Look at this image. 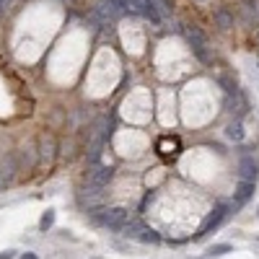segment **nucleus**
Returning a JSON list of instances; mask_svg holds the SVG:
<instances>
[{
	"mask_svg": "<svg viewBox=\"0 0 259 259\" xmlns=\"http://www.w3.org/2000/svg\"><path fill=\"white\" fill-rule=\"evenodd\" d=\"M112 179H114V169H112V166H94V169L86 174V184H88V187H101V189H104Z\"/></svg>",
	"mask_w": 259,
	"mask_h": 259,
	"instance_id": "nucleus-6",
	"label": "nucleus"
},
{
	"mask_svg": "<svg viewBox=\"0 0 259 259\" xmlns=\"http://www.w3.org/2000/svg\"><path fill=\"white\" fill-rule=\"evenodd\" d=\"M13 254H16L13 249H8V252H0V259H13Z\"/></svg>",
	"mask_w": 259,
	"mask_h": 259,
	"instance_id": "nucleus-18",
	"label": "nucleus"
},
{
	"mask_svg": "<svg viewBox=\"0 0 259 259\" xmlns=\"http://www.w3.org/2000/svg\"><path fill=\"white\" fill-rule=\"evenodd\" d=\"M153 5L158 8V13L166 18V16H171V3L169 0H153Z\"/></svg>",
	"mask_w": 259,
	"mask_h": 259,
	"instance_id": "nucleus-17",
	"label": "nucleus"
},
{
	"mask_svg": "<svg viewBox=\"0 0 259 259\" xmlns=\"http://www.w3.org/2000/svg\"><path fill=\"white\" fill-rule=\"evenodd\" d=\"M218 83H220V86H223V91H226V94H236V80H231V78H226V76H220L218 78Z\"/></svg>",
	"mask_w": 259,
	"mask_h": 259,
	"instance_id": "nucleus-16",
	"label": "nucleus"
},
{
	"mask_svg": "<svg viewBox=\"0 0 259 259\" xmlns=\"http://www.w3.org/2000/svg\"><path fill=\"white\" fill-rule=\"evenodd\" d=\"M179 31H181L184 39H187V44L192 47V52L197 54V60H200V62H205V65H210V62H212V52L207 50V39H205V34H202L197 26H179Z\"/></svg>",
	"mask_w": 259,
	"mask_h": 259,
	"instance_id": "nucleus-1",
	"label": "nucleus"
},
{
	"mask_svg": "<svg viewBox=\"0 0 259 259\" xmlns=\"http://www.w3.org/2000/svg\"><path fill=\"white\" fill-rule=\"evenodd\" d=\"M254 194V181H241L238 184V189H236V194H233V202H231V205H233V210H238L244 205V202L249 200Z\"/></svg>",
	"mask_w": 259,
	"mask_h": 259,
	"instance_id": "nucleus-9",
	"label": "nucleus"
},
{
	"mask_svg": "<svg viewBox=\"0 0 259 259\" xmlns=\"http://www.w3.org/2000/svg\"><path fill=\"white\" fill-rule=\"evenodd\" d=\"M91 215H94V220H99V223H104L106 228L112 231H125V226L130 223V210L127 207H109V210H99L94 207L91 210Z\"/></svg>",
	"mask_w": 259,
	"mask_h": 259,
	"instance_id": "nucleus-2",
	"label": "nucleus"
},
{
	"mask_svg": "<svg viewBox=\"0 0 259 259\" xmlns=\"http://www.w3.org/2000/svg\"><path fill=\"white\" fill-rule=\"evenodd\" d=\"M125 236L127 238H135V241H140V244H158L161 241V236L155 233L153 228H145L140 223H127L125 226Z\"/></svg>",
	"mask_w": 259,
	"mask_h": 259,
	"instance_id": "nucleus-5",
	"label": "nucleus"
},
{
	"mask_svg": "<svg viewBox=\"0 0 259 259\" xmlns=\"http://www.w3.org/2000/svg\"><path fill=\"white\" fill-rule=\"evenodd\" d=\"M231 252H233V246H231V244H212L207 249L210 257H223V254H231Z\"/></svg>",
	"mask_w": 259,
	"mask_h": 259,
	"instance_id": "nucleus-14",
	"label": "nucleus"
},
{
	"mask_svg": "<svg viewBox=\"0 0 259 259\" xmlns=\"http://www.w3.org/2000/svg\"><path fill=\"white\" fill-rule=\"evenodd\" d=\"M238 177H241V181H254L259 179V161L254 158V155H244L241 161H238Z\"/></svg>",
	"mask_w": 259,
	"mask_h": 259,
	"instance_id": "nucleus-7",
	"label": "nucleus"
},
{
	"mask_svg": "<svg viewBox=\"0 0 259 259\" xmlns=\"http://www.w3.org/2000/svg\"><path fill=\"white\" fill-rule=\"evenodd\" d=\"M11 3H13V0H0V13H3V11H5V8L11 5Z\"/></svg>",
	"mask_w": 259,
	"mask_h": 259,
	"instance_id": "nucleus-19",
	"label": "nucleus"
},
{
	"mask_svg": "<svg viewBox=\"0 0 259 259\" xmlns=\"http://www.w3.org/2000/svg\"><path fill=\"white\" fill-rule=\"evenodd\" d=\"M109 11L117 13V16H125V13H132L127 5V0H109Z\"/></svg>",
	"mask_w": 259,
	"mask_h": 259,
	"instance_id": "nucleus-13",
	"label": "nucleus"
},
{
	"mask_svg": "<svg viewBox=\"0 0 259 259\" xmlns=\"http://www.w3.org/2000/svg\"><path fill=\"white\" fill-rule=\"evenodd\" d=\"M21 259H39V257H36L34 252H26V254H21Z\"/></svg>",
	"mask_w": 259,
	"mask_h": 259,
	"instance_id": "nucleus-20",
	"label": "nucleus"
},
{
	"mask_svg": "<svg viewBox=\"0 0 259 259\" xmlns=\"http://www.w3.org/2000/svg\"><path fill=\"white\" fill-rule=\"evenodd\" d=\"M52 226H54V210H47L39 220V231H50Z\"/></svg>",
	"mask_w": 259,
	"mask_h": 259,
	"instance_id": "nucleus-15",
	"label": "nucleus"
},
{
	"mask_svg": "<svg viewBox=\"0 0 259 259\" xmlns=\"http://www.w3.org/2000/svg\"><path fill=\"white\" fill-rule=\"evenodd\" d=\"M231 210H233V205H220V207H215V210H212L210 215L205 218V223L200 226V231H197V236H194V238H202V236H207L210 231H215V228L231 215Z\"/></svg>",
	"mask_w": 259,
	"mask_h": 259,
	"instance_id": "nucleus-4",
	"label": "nucleus"
},
{
	"mask_svg": "<svg viewBox=\"0 0 259 259\" xmlns=\"http://www.w3.org/2000/svg\"><path fill=\"white\" fill-rule=\"evenodd\" d=\"M244 21L249 26H259V0H246L244 3Z\"/></svg>",
	"mask_w": 259,
	"mask_h": 259,
	"instance_id": "nucleus-11",
	"label": "nucleus"
},
{
	"mask_svg": "<svg viewBox=\"0 0 259 259\" xmlns=\"http://www.w3.org/2000/svg\"><path fill=\"white\" fill-rule=\"evenodd\" d=\"M215 21L220 29H231L233 26V13L228 11V8H215Z\"/></svg>",
	"mask_w": 259,
	"mask_h": 259,
	"instance_id": "nucleus-12",
	"label": "nucleus"
},
{
	"mask_svg": "<svg viewBox=\"0 0 259 259\" xmlns=\"http://www.w3.org/2000/svg\"><path fill=\"white\" fill-rule=\"evenodd\" d=\"M226 137L228 140H233V143H241L244 137H246V130L241 125V119H233V122H228L226 125Z\"/></svg>",
	"mask_w": 259,
	"mask_h": 259,
	"instance_id": "nucleus-10",
	"label": "nucleus"
},
{
	"mask_svg": "<svg viewBox=\"0 0 259 259\" xmlns=\"http://www.w3.org/2000/svg\"><path fill=\"white\" fill-rule=\"evenodd\" d=\"M226 109L238 119V117L249 114V101L241 96V91H236V94H228V99H226Z\"/></svg>",
	"mask_w": 259,
	"mask_h": 259,
	"instance_id": "nucleus-8",
	"label": "nucleus"
},
{
	"mask_svg": "<svg viewBox=\"0 0 259 259\" xmlns=\"http://www.w3.org/2000/svg\"><path fill=\"white\" fill-rule=\"evenodd\" d=\"M127 5H130V11H132V13L143 16L145 21H151L153 26H161L163 16L158 13V8L153 5V0H127Z\"/></svg>",
	"mask_w": 259,
	"mask_h": 259,
	"instance_id": "nucleus-3",
	"label": "nucleus"
}]
</instances>
